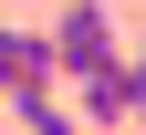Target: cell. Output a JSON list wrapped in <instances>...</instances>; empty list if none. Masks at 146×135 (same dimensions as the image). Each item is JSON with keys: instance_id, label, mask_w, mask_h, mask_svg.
Segmentation results:
<instances>
[{"instance_id": "1", "label": "cell", "mask_w": 146, "mask_h": 135, "mask_svg": "<svg viewBox=\"0 0 146 135\" xmlns=\"http://www.w3.org/2000/svg\"><path fill=\"white\" fill-rule=\"evenodd\" d=\"M42 42H52V83H84V73H104V63L125 52V42H115V21H104V0H63Z\"/></svg>"}, {"instance_id": "2", "label": "cell", "mask_w": 146, "mask_h": 135, "mask_svg": "<svg viewBox=\"0 0 146 135\" xmlns=\"http://www.w3.org/2000/svg\"><path fill=\"white\" fill-rule=\"evenodd\" d=\"M125 63H136V73H146V42H136V52H125Z\"/></svg>"}]
</instances>
